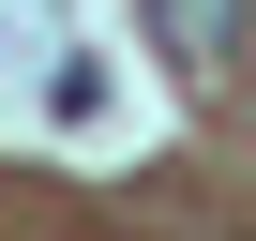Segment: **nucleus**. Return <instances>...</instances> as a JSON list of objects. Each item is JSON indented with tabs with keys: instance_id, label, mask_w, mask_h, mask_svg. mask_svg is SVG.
I'll list each match as a JSON object with an SVG mask.
<instances>
[{
	"instance_id": "f257e3e1",
	"label": "nucleus",
	"mask_w": 256,
	"mask_h": 241,
	"mask_svg": "<svg viewBox=\"0 0 256 241\" xmlns=\"http://www.w3.org/2000/svg\"><path fill=\"white\" fill-rule=\"evenodd\" d=\"M151 30H166L181 76H226V60H241V0H151Z\"/></svg>"
}]
</instances>
